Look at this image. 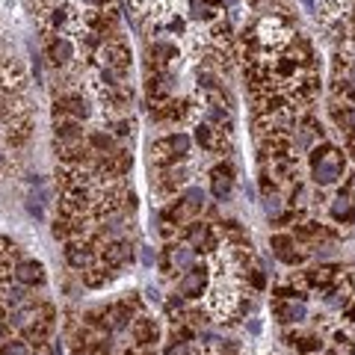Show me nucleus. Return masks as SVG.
I'll list each match as a JSON object with an SVG mask.
<instances>
[{
	"instance_id": "1",
	"label": "nucleus",
	"mask_w": 355,
	"mask_h": 355,
	"mask_svg": "<svg viewBox=\"0 0 355 355\" xmlns=\"http://www.w3.org/2000/svg\"><path fill=\"white\" fill-rule=\"evenodd\" d=\"M308 169L317 187H331L347 175V154L329 142H317L314 148H308Z\"/></svg>"
},
{
	"instance_id": "2",
	"label": "nucleus",
	"mask_w": 355,
	"mask_h": 355,
	"mask_svg": "<svg viewBox=\"0 0 355 355\" xmlns=\"http://www.w3.org/2000/svg\"><path fill=\"white\" fill-rule=\"evenodd\" d=\"M293 36H296V30L291 27V21H287V15H279V12L263 15L254 24V42L263 51H284Z\"/></svg>"
},
{
	"instance_id": "3",
	"label": "nucleus",
	"mask_w": 355,
	"mask_h": 355,
	"mask_svg": "<svg viewBox=\"0 0 355 355\" xmlns=\"http://www.w3.org/2000/svg\"><path fill=\"white\" fill-rule=\"evenodd\" d=\"M193 139L187 133H169L163 139H154L151 142V166L154 169H163V166H172V163H184V157L190 154Z\"/></svg>"
},
{
	"instance_id": "4",
	"label": "nucleus",
	"mask_w": 355,
	"mask_h": 355,
	"mask_svg": "<svg viewBox=\"0 0 355 355\" xmlns=\"http://www.w3.org/2000/svg\"><path fill=\"white\" fill-rule=\"evenodd\" d=\"M95 65L101 71H113L116 77H125L128 80V71H130V48L125 42H104L101 48L95 51Z\"/></svg>"
},
{
	"instance_id": "5",
	"label": "nucleus",
	"mask_w": 355,
	"mask_h": 355,
	"mask_svg": "<svg viewBox=\"0 0 355 355\" xmlns=\"http://www.w3.org/2000/svg\"><path fill=\"white\" fill-rule=\"evenodd\" d=\"M210 279H214V272H210V263L207 261H198V263H193L190 270L184 272V279L178 282V293H181L187 302L205 299L207 296V287H210Z\"/></svg>"
},
{
	"instance_id": "6",
	"label": "nucleus",
	"mask_w": 355,
	"mask_h": 355,
	"mask_svg": "<svg viewBox=\"0 0 355 355\" xmlns=\"http://www.w3.org/2000/svg\"><path fill=\"white\" fill-rule=\"evenodd\" d=\"M44 44V57L57 71L71 69V62L77 60V42L71 36H42Z\"/></svg>"
},
{
	"instance_id": "7",
	"label": "nucleus",
	"mask_w": 355,
	"mask_h": 355,
	"mask_svg": "<svg viewBox=\"0 0 355 355\" xmlns=\"http://www.w3.org/2000/svg\"><path fill=\"white\" fill-rule=\"evenodd\" d=\"M146 57H148V69H154V71H175L178 65H181V51H178V44L169 39L148 42Z\"/></svg>"
},
{
	"instance_id": "8",
	"label": "nucleus",
	"mask_w": 355,
	"mask_h": 355,
	"mask_svg": "<svg viewBox=\"0 0 355 355\" xmlns=\"http://www.w3.org/2000/svg\"><path fill=\"white\" fill-rule=\"evenodd\" d=\"M187 178H190V169H187L184 163H172V166H163V169H157V178H154L151 187L157 190V196L172 198L187 184Z\"/></svg>"
},
{
	"instance_id": "9",
	"label": "nucleus",
	"mask_w": 355,
	"mask_h": 355,
	"mask_svg": "<svg viewBox=\"0 0 355 355\" xmlns=\"http://www.w3.org/2000/svg\"><path fill=\"white\" fill-rule=\"evenodd\" d=\"M27 89V69L18 60L0 62V92L3 95H24Z\"/></svg>"
},
{
	"instance_id": "10",
	"label": "nucleus",
	"mask_w": 355,
	"mask_h": 355,
	"mask_svg": "<svg viewBox=\"0 0 355 355\" xmlns=\"http://www.w3.org/2000/svg\"><path fill=\"white\" fill-rule=\"evenodd\" d=\"M65 263L71 270H89L92 263H98V249L92 246V240H69L65 243Z\"/></svg>"
},
{
	"instance_id": "11",
	"label": "nucleus",
	"mask_w": 355,
	"mask_h": 355,
	"mask_svg": "<svg viewBox=\"0 0 355 355\" xmlns=\"http://www.w3.org/2000/svg\"><path fill=\"white\" fill-rule=\"evenodd\" d=\"M234 166L231 163H216L214 169H210V193H214V198H219V202H225V198L231 196V190H234Z\"/></svg>"
},
{
	"instance_id": "12",
	"label": "nucleus",
	"mask_w": 355,
	"mask_h": 355,
	"mask_svg": "<svg viewBox=\"0 0 355 355\" xmlns=\"http://www.w3.org/2000/svg\"><path fill=\"white\" fill-rule=\"evenodd\" d=\"M53 137H57L60 146L83 142V139H86L83 121H77V119H71V116H53Z\"/></svg>"
},
{
	"instance_id": "13",
	"label": "nucleus",
	"mask_w": 355,
	"mask_h": 355,
	"mask_svg": "<svg viewBox=\"0 0 355 355\" xmlns=\"http://www.w3.org/2000/svg\"><path fill=\"white\" fill-rule=\"evenodd\" d=\"M98 261L107 263L110 270H121L125 263L133 261V249L128 240H107V246L101 249V254H98Z\"/></svg>"
},
{
	"instance_id": "14",
	"label": "nucleus",
	"mask_w": 355,
	"mask_h": 355,
	"mask_svg": "<svg viewBox=\"0 0 355 355\" xmlns=\"http://www.w3.org/2000/svg\"><path fill=\"white\" fill-rule=\"evenodd\" d=\"M30 133H33V116L3 121V139H6V146H9V148H21V146H27Z\"/></svg>"
},
{
	"instance_id": "15",
	"label": "nucleus",
	"mask_w": 355,
	"mask_h": 355,
	"mask_svg": "<svg viewBox=\"0 0 355 355\" xmlns=\"http://www.w3.org/2000/svg\"><path fill=\"white\" fill-rule=\"evenodd\" d=\"M323 299H326L329 308H340L343 311L349 302H355V284H352V279H338L335 284H329L323 291Z\"/></svg>"
},
{
	"instance_id": "16",
	"label": "nucleus",
	"mask_w": 355,
	"mask_h": 355,
	"mask_svg": "<svg viewBox=\"0 0 355 355\" xmlns=\"http://www.w3.org/2000/svg\"><path fill=\"white\" fill-rule=\"evenodd\" d=\"M130 338L137 347H154L160 338V326H157V320H151V317H137L133 320V326H130Z\"/></svg>"
},
{
	"instance_id": "17",
	"label": "nucleus",
	"mask_w": 355,
	"mask_h": 355,
	"mask_svg": "<svg viewBox=\"0 0 355 355\" xmlns=\"http://www.w3.org/2000/svg\"><path fill=\"white\" fill-rule=\"evenodd\" d=\"M272 314L284 326L302 323V320H305V302H296V299H275V302H272Z\"/></svg>"
},
{
	"instance_id": "18",
	"label": "nucleus",
	"mask_w": 355,
	"mask_h": 355,
	"mask_svg": "<svg viewBox=\"0 0 355 355\" xmlns=\"http://www.w3.org/2000/svg\"><path fill=\"white\" fill-rule=\"evenodd\" d=\"M15 282L24 284V287H42L48 282V275H44V266L39 261H18L15 263Z\"/></svg>"
},
{
	"instance_id": "19",
	"label": "nucleus",
	"mask_w": 355,
	"mask_h": 355,
	"mask_svg": "<svg viewBox=\"0 0 355 355\" xmlns=\"http://www.w3.org/2000/svg\"><path fill=\"white\" fill-rule=\"evenodd\" d=\"M107 326H110V331H125V329H130L133 326V305H128L125 299L116 302V305H110L107 308Z\"/></svg>"
},
{
	"instance_id": "20",
	"label": "nucleus",
	"mask_w": 355,
	"mask_h": 355,
	"mask_svg": "<svg viewBox=\"0 0 355 355\" xmlns=\"http://www.w3.org/2000/svg\"><path fill=\"white\" fill-rule=\"evenodd\" d=\"M113 275H116V270H110L107 263H92L89 270H83V284L89 287V291H101L104 284H110L113 282Z\"/></svg>"
},
{
	"instance_id": "21",
	"label": "nucleus",
	"mask_w": 355,
	"mask_h": 355,
	"mask_svg": "<svg viewBox=\"0 0 355 355\" xmlns=\"http://www.w3.org/2000/svg\"><path fill=\"white\" fill-rule=\"evenodd\" d=\"M331 216H335V222H340V225H349V222H355V202L352 196H338L335 202H331Z\"/></svg>"
},
{
	"instance_id": "22",
	"label": "nucleus",
	"mask_w": 355,
	"mask_h": 355,
	"mask_svg": "<svg viewBox=\"0 0 355 355\" xmlns=\"http://www.w3.org/2000/svg\"><path fill=\"white\" fill-rule=\"evenodd\" d=\"M86 142H89V148H92L95 154H110V151H116V142H113V137H110L107 130H89L86 133Z\"/></svg>"
},
{
	"instance_id": "23",
	"label": "nucleus",
	"mask_w": 355,
	"mask_h": 355,
	"mask_svg": "<svg viewBox=\"0 0 355 355\" xmlns=\"http://www.w3.org/2000/svg\"><path fill=\"white\" fill-rule=\"evenodd\" d=\"M293 347H296L299 355H320V352H323V338L305 335V338H296V340H293Z\"/></svg>"
},
{
	"instance_id": "24",
	"label": "nucleus",
	"mask_w": 355,
	"mask_h": 355,
	"mask_svg": "<svg viewBox=\"0 0 355 355\" xmlns=\"http://www.w3.org/2000/svg\"><path fill=\"white\" fill-rule=\"evenodd\" d=\"M270 246L275 252V258H282V254H287V252L296 246V237L293 234H272L270 237Z\"/></svg>"
},
{
	"instance_id": "25",
	"label": "nucleus",
	"mask_w": 355,
	"mask_h": 355,
	"mask_svg": "<svg viewBox=\"0 0 355 355\" xmlns=\"http://www.w3.org/2000/svg\"><path fill=\"white\" fill-rule=\"evenodd\" d=\"M51 234L57 237V240H62V243H69L71 240V216H57L53 219V225H51Z\"/></svg>"
},
{
	"instance_id": "26",
	"label": "nucleus",
	"mask_w": 355,
	"mask_h": 355,
	"mask_svg": "<svg viewBox=\"0 0 355 355\" xmlns=\"http://www.w3.org/2000/svg\"><path fill=\"white\" fill-rule=\"evenodd\" d=\"M110 128H113L116 137H130L137 125H133V119H130V116H119V119H110Z\"/></svg>"
},
{
	"instance_id": "27",
	"label": "nucleus",
	"mask_w": 355,
	"mask_h": 355,
	"mask_svg": "<svg viewBox=\"0 0 355 355\" xmlns=\"http://www.w3.org/2000/svg\"><path fill=\"white\" fill-rule=\"evenodd\" d=\"M6 355H30V343L24 338H12V340H3Z\"/></svg>"
},
{
	"instance_id": "28",
	"label": "nucleus",
	"mask_w": 355,
	"mask_h": 355,
	"mask_svg": "<svg viewBox=\"0 0 355 355\" xmlns=\"http://www.w3.org/2000/svg\"><path fill=\"white\" fill-rule=\"evenodd\" d=\"M163 355H196V352H193V347H190L187 340H178V338H175V340L169 343V347H166V352H163Z\"/></svg>"
},
{
	"instance_id": "29",
	"label": "nucleus",
	"mask_w": 355,
	"mask_h": 355,
	"mask_svg": "<svg viewBox=\"0 0 355 355\" xmlns=\"http://www.w3.org/2000/svg\"><path fill=\"white\" fill-rule=\"evenodd\" d=\"M15 279V266H12V258H0V282H12Z\"/></svg>"
},
{
	"instance_id": "30",
	"label": "nucleus",
	"mask_w": 355,
	"mask_h": 355,
	"mask_svg": "<svg viewBox=\"0 0 355 355\" xmlns=\"http://www.w3.org/2000/svg\"><path fill=\"white\" fill-rule=\"evenodd\" d=\"M266 214L279 216V214H282V198H275V196H266Z\"/></svg>"
},
{
	"instance_id": "31",
	"label": "nucleus",
	"mask_w": 355,
	"mask_h": 355,
	"mask_svg": "<svg viewBox=\"0 0 355 355\" xmlns=\"http://www.w3.org/2000/svg\"><path fill=\"white\" fill-rule=\"evenodd\" d=\"M343 151H347L349 157L355 160V133H349V137H343Z\"/></svg>"
}]
</instances>
